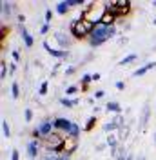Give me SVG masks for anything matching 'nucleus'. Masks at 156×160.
Listing matches in <instances>:
<instances>
[{
  "instance_id": "nucleus-1",
  "label": "nucleus",
  "mask_w": 156,
  "mask_h": 160,
  "mask_svg": "<svg viewBox=\"0 0 156 160\" xmlns=\"http://www.w3.org/2000/svg\"><path fill=\"white\" fill-rule=\"evenodd\" d=\"M95 28H96L95 22L84 18V20H78V22H71L69 31H71V37L75 40H84V38L91 37V33L95 31Z\"/></svg>"
},
{
  "instance_id": "nucleus-2",
  "label": "nucleus",
  "mask_w": 156,
  "mask_h": 160,
  "mask_svg": "<svg viewBox=\"0 0 156 160\" xmlns=\"http://www.w3.org/2000/svg\"><path fill=\"white\" fill-rule=\"evenodd\" d=\"M40 142H42V149H44V151L62 153L64 144H66V135H64V133H60V131H53L49 137H44Z\"/></svg>"
},
{
  "instance_id": "nucleus-3",
  "label": "nucleus",
  "mask_w": 156,
  "mask_h": 160,
  "mask_svg": "<svg viewBox=\"0 0 156 160\" xmlns=\"http://www.w3.org/2000/svg\"><path fill=\"white\" fill-rule=\"evenodd\" d=\"M89 46L91 48H100L102 44H105L109 40L107 37V28L105 26H102V24H96V28H95V31L91 33V37H89Z\"/></svg>"
},
{
  "instance_id": "nucleus-4",
  "label": "nucleus",
  "mask_w": 156,
  "mask_h": 160,
  "mask_svg": "<svg viewBox=\"0 0 156 160\" xmlns=\"http://www.w3.org/2000/svg\"><path fill=\"white\" fill-rule=\"evenodd\" d=\"M105 13H107L105 11V2H95L93 8L85 13V18L91 20V22H95V24H100Z\"/></svg>"
},
{
  "instance_id": "nucleus-5",
  "label": "nucleus",
  "mask_w": 156,
  "mask_h": 160,
  "mask_svg": "<svg viewBox=\"0 0 156 160\" xmlns=\"http://www.w3.org/2000/svg\"><path fill=\"white\" fill-rule=\"evenodd\" d=\"M26 149H27V157L31 160H37L42 155V142L40 140H29L27 146H26Z\"/></svg>"
},
{
  "instance_id": "nucleus-6",
  "label": "nucleus",
  "mask_w": 156,
  "mask_h": 160,
  "mask_svg": "<svg viewBox=\"0 0 156 160\" xmlns=\"http://www.w3.org/2000/svg\"><path fill=\"white\" fill-rule=\"evenodd\" d=\"M37 129H38V133L42 135V138H44V137H49L53 131H56L55 129V118L53 120L51 118H44L38 126H37Z\"/></svg>"
},
{
  "instance_id": "nucleus-7",
  "label": "nucleus",
  "mask_w": 156,
  "mask_h": 160,
  "mask_svg": "<svg viewBox=\"0 0 156 160\" xmlns=\"http://www.w3.org/2000/svg\"><path fill=\"white\" fill-rule=\"evenodd\" d=\"M37 160H71V155H66V153H55V151H44Z\"/></svg>"
},
{
  "instance_id": "nucleus-8",
  "label": "nucleus",
  "mask_w": 156,
  "mask_h": 160,
  "mask_svg": "<svg viewBox=\"0 0 156 160\" xmlns=\"http://www.w3.org/2000/svg\"><path fill=\"white\" fill-rule=\"evenodd\" d=\"M55 40L60 44V49H67V48L73 46V40L75 38H69L67 33H64V31H56L55 33Z\"/></svg>"
},
{
  "instance_id": "nucleus-9",
  "label": "nucleus",
  "mask_w": 156,
  "mask_h": 160,
  "mask_svg": "<svg viewBox=\"0 0 156 160\" xmlns=\"http://www.w3.org/2000/svg\"><path fill=\"white\" fill-rule=\"evenodd\" d=\"M44 49L47 51L51 57H55V58H67V57H69V51L67 49H55V48H51V44H49L47 40L44 42Z\"/></svg>"
},
{
  "instance_id": "nucleus-10",
  "label": "nucleus",
  "mask_w": 156,
  "mask_h": 160,
  "mask_svg": "<svg viewBox=\"0 0 156 160\" xmlns=\"http://www.w3.org/2000/svg\"><path fill=\"white\" fill-rule=\"evenodd\" d=\"M133 11V4L131 0H118V11H116V17H127L129 13Z\"/></svg>"
},
{
  "instance_id": "nucleus-11",
  "label": "nucleus",
  "mask_w": 156,
  "mask_h": 160,
  "mask_svg": "<svg viewBox=\"0 0 156 160\" xmlns=\"http://www.w3.org/2000/svg\"><path fill=\"white\" fill-rule=\"evenodd\" d=\"M76 149H78V138L66 137V144H64V149H62V153H66V155H73Z\"/></svg>"
},
{
  "instance_id": "nucleus-12",
  "label": "nucleus",
  "mask_w": 156,
  "mask_h": 160,
  "mask_svg": "<svg viewBox=\"0 0 156 160\" xmlns=\"http://www.w3.org/2000/svg\"><path fill=\"white\" fill-rule=\"evenodd\" d=\"M18 29H20V35H22V40H24V46H26V48H33V44H35L33 35L26 29V26H24V24H18Z\"/></svg>"
},
{
  "instance_id": "nucleus-13",
  "label": "nucleus",
  "mask_w": 156,
  "mask_h": 160,
  "mask_svg": "<svg viewBox=\"0 0 156 160\" xmlns=\"http://www.w3.org/2000/svg\"><path fill=\"white\" fill-rule=\"evenodd\" d=\"M0 6H2V20H9L11 15H13V8H15V4H13V2H6V0H4Z\"/></svg>"
},
{
  "instance_id": "nucleus-14",
  "label": "nucleus",
  "mask_w": 156,
  "mask_h": 160,
  "mask_svg": "<svg viewBox=\"0 0 156 160\" xmlns=\"http://www.w3.org/2000/svg\"><path fill=\"white\" fill-rule=\"evenodd\" d=\"M149 117H151V109H149V102H145V106H144V109H142V115H140V126H142V129L147 128Z\"/></svg>"
},
{
  "instance_id": "nucleus-15",
  "label": "nucleus",
  "mask_w": 156,
  "mask_h": 160,
  "mask_svg": "<svg viewBox=\"0 0 156 160\" xmlns=\"http://www.w3.org/2000/svg\"><path fill=\"white\" fill-rule=\"evenodd\" d=\"M154 68H156V62H147V64H144L142 68H138L136 71H133V77H144L147 71L154 69Z\"/></svg>"
},
{
  "instance_id": "nucleus-16",
  "label": "nucleus",
  "mask_w": 156,
  "mask_h": 160,
  "mask_svg": "<svg viewBox=\"0 0 156 160\" xmlns=\"http://www.w3.org/2000/svg\"><path fill=\"white\" fill-rule=\"evenodd\" d=\"M105 111H109V113H115V115H122V106L118 104L116 100H109L107 106H105Z\"/></svg>"
},
{
  "instance_id": "nucleus-17",
  "label": "nucleus",
  "mask_w": 156,
  "mask_h": 160,
  "mask_svg": "<svg viewBox=\"0 0 156 160\" xmlns=\"http://www.w3.org/2000/svg\"><path fill=\"white\" fill-rule=\"evenodd\" d=\"M105 144H107V148H111V149H116L118 146H120V138H118V135L109 133L107 138H105Z\"/></svg>"
},
{
  "instance_id": "nucleus-18",
  "label": "nucleus",
  "mask_w": 156,
  "mask_h": 160,
  "mask_svg": "<svg viewBox=\"0 0 156 160\" xmlns=\"http://www.w3.org/2000/svg\"><path fill=\"white\" fill-rule=\"evenodd\" d=\"M60 104L64 106V108H67V109H73V108H76L78 104H80V98H67V97H62L60 98Z\"/></svg>"
},
{
  "instance_id": "nucleus-19",
  "label": "nucleus",
  "mask_w": 156,
  "mask_h": 160,
  "mask_svg": "<svg viewBox=\"0 0 156 160\" xmlns=\"http://www.w3.org/2000/svg\"><path fill=\"white\" fill-rule=\"evenodd\" d=\"M91 82H93V75H89V73L82 75V78H80V91H87Z\"/></svg>"
},
{
  "instance_id": "nucleus-20",
  "label": "nucleus",
  "mask_w": 156,
  "mask_h": 160,
  "mask_svg": "<svg viewBox=\"0 0 156 160\" xmlns=\"http://www.w3.org/2000/svg\"><path fill=\"white\" fill-rule=\"evenodd\" d=\"M105 11L116 17V11H118V0H105Z\"/></svg>"
},
{
  "instance_id": "nucleus-21",
  "label": "nucleus",
  "mask_w": 156,
  "mask_h": 160,
  "mask_svg": "<svg viewBox=\"0 0 156 160\" xmlns=\"http://www.w3.org/2000/svg\"><path fill=\"white\" fill-rule=\"evenodd\" d=\"M69 9H71V8H69L67 0H64V2H58V4H56V13H58V15H67Z\"/></svg>"
},
{
  "instance_id": "nucleus-22",
  "label": "nucleus",
  "mask_w": 156,
  "mask_h": 160,
  "mask_svg": "<svg viewBox=\"0 0 156 160\" xmlns=\"http://www.w3.org/2000/svg\"><path fill=\"white\" fill-rule=\"evenodd\" d=\"M118 129V126H116V122H115V120H107V122H105V124H104V131H105V133H115V131Z\"/></svg>"
},
{
  "instance_id": "nucleus-23",
  "label": "nucleus",
  "mask_w": 156,
  "mask_h": 160,
  "mask_svg": "<svg viewBox=\"0 0 156 160\" xmlns=\"http://www.w3.org/2000/svg\"><path fill=\"white\" fill-rule=\"evenodd\" d=\"M138 58L136 53H133V55H127V57H124V58L118 62V66H127V64H131V62H134V60Z\"/></svg>"
},
{
  "instance_id": "nucleus-24",
  "label": "nucleus",
  "mask_w": 156,
  "mask_h": 160,
  "mask_svg": "<svg viewBox=\"0 0 156 160\" xmlns=\"http://www.w3.org/2000/svg\"><path fill=\"white\" fill-rule=\"evenodd\" d=\"M95 124H96V115H93V117H89L87 122H85V126H84V131H91L95 128Z\"/></svg>"
},
{
  "instance_id": "nucleus-25",
  "label": "nucleus",
  "mask_w": 156,
  "mask_h": 160,
  "mask_svg": "<svg viewBox=\"0 0 156 160\" xmlns=\"http://www.w3.org/2000/svg\"><path fill=\"white\" fill-rule=\"evenodd\" d=\"M11 97H13V98H18V97H20V86H18V82H13V84H11Z\"/></svg>"
},
{
  "instance_id": "nucleus-26",
  "label": "nucleus",
  "mask_w": 156,
  "mask_h": 160,
  "mask_svg": "<svg viewBox=\"0 0 156 160\" xmlns=\"http://www.w3.org/2000/svg\"><path fill=\"white\" fill-rule=\"evenodd\" d=\"M2 133H4V137H6V138H9V137H11V128H9V124H7V120H6V118L2 120Z\"/></svg>"
},
{
  "instance_id": "nucleus-27",
  "label": "nucleus",
  "mask_w": 156,
  "mask_h": 160,
  "mask_svg": "<svg viewBox=\"0 0 156 160\" xmlns=\"http://www.w3.org/2000/svg\"><path fill=\"white\" fill-rule=\"evenodd\" d=\"M6 75H7V64H6V60H2L0 62V78L6 80Z\"/></svg>"
},
{
  "instance_id": "nucleus-28",
  "label": "nucleus",
  "mask_w": 156,
  "mask_h": 160,
  "mask_svg": "<svg viewBox=\"0 0 156 160\" xmlns=\"http://www.w3.org/2000/svg\"><path fill=\"white\" fill-rule=\"evenodd\" d=\"M127 137H129V124H127L125 128H122V129H120V135H118V138H120V142H124Z\"/></svg>"
},
{
  "instance_id": "nucleus-29",
  "label": "nucleus",
  "mask_w": 156,
  "mask_h": 160,
  "mask_svg": "<svg viewBox=\"0 0 156 160\" xmlns=\"http://www.w3.org/2000/svg\"><path fill=\"white\" fill-rule=\"evenodd\" d=\"M47 88H49V84H47V80H44L42 82V86H40V89H38V95H47Z\"/></svg>"
},
{
  "instance_id": "nucleus-30",
  "label": "nucleus",
  "mask_w": 156,
  "mask_h": 160,
  "mask_svg": "<svg viewBox=\"0 0 156 160\" xmlns=\"http://www.w3.org/2000/svg\"><path fill=\"white\" fill-rule=\"evenodd\" d=\"M80 91V88L78 86H69V88H66V97H69V95H75V93H78Z\"/></svg>"
},
{
  "instance_id": "nucleus-31",
  "label": "nucleus",
  "mask_w": 156,
  "mask_h": 160,
  "mask_svg": "<svg viewBox=\"0 0 156 160\" xmlns=\"http://www.w3.org/2000/svg\"><path fill=\"white\" fill-rule=\"evenodd\" d=\"M51 20H53V11H51V9H46V15H44V22H46V24H51Z\"/></svg>"
},
{
  "instance_id": "nucleus-32",
  "label": "nucleus",
  "mask_w": 156,
  "mask_h": 160,
  "mask_svg": "<svg viewBox=\"0 0 156 160\" xmlns=\"http://www.w3.org/2000/svg\"><path fill=\"white\" fill-rule=\"evenodd\" d=\"M107 37H109V40L116 37V26H111V28H107Z\"/></svg>"
},
{
  "instance_id": "nucleus-33",
  "label": "nucleus",
  "mask_w": 156,
  "mask_h": 160,
  "mask_svg": "<svg viewBox=\"0 0 156 160\" xmlns=\"http://www.w3.org/2000/svg\"><path fill=\"white\" fill-rule=\"evenodd\" d=\"M11 57H13V60H15V62H20V60H22L18 49H13V51H11Z\"/></svg>"
},
{
  "instance_id": "nucleus-34",
  "label": "nucleus",
  "mask_w": 156,
  "mask_h": 160,
  "mask_svg": "<svg viewBox=\"0 0 156 160\" xmlns=\"http://www.w3.org/2000/svg\"><path fill=\"white\" fill-rule=\"evenodd\" d=\"M24 118H26V122H31V120H33V111L26 109V111H24Z\"/></svg>"
},
{
  "instance_id": "nucleus-35",
  "label": "nucleus",
  "mask_w": 156,
  "mask_h": 160,
  "mask_svg": "<svg viewBox=\"0 0 156 160\" xmlns=\"http://www.w3.org/2000/svg\"><path fill=\"white\" fill-rule=\"evenodd\" d=\"M47 33H49V24L44 22V24H42V28H40V35H47Z\"/></svg>"
},
{
  "instance_id": "nucleus-36",
  "label": "nucleus",
  "mask_w": 156,
  "mask_h": 160,
  "mask_svg": "<svg viewBox=\"0 0 156 160\" xmlns=\"http://www.w3.org/2000/svg\"><path fill=\"white\" fill-rule=\"evenodd\" d=\"M105 97V91H102V89H98V91H95V98L96 100H100V98H104Z\"/></svg>"
},
{
  "instance_id": "nucleus-37",
  "label": "nucleus",
  "mask_w": 156,
  "mask_h": 160,
  "mask_svg": "<svg viewBox=\"0 0 156 160\" xmlns=\"http://www.w3.org/2000/svg\"><path fill=\"white\" fill-rule=\"evenodd\" d=\"M18 158H20L18 149H11V160H18Z\"/></svg>"
},
{
  "instance_id": "nucleus-38",
  "label": "nucleus",
  "mask_w": 156,
  "mask_h": 160,
  "mask_svg": "<svg viewBox=\"0 0 156 160\" xmlns=\"http://www.w3.org/2000/svg\"><path fill=\"white\" fill-rule=\"evenodd\" d=\"M115 86H116V89H118V91H124V89H125V82H122V80H118Z\"/></svg>"
},
{
  "instance_id": "nucleus-39",
  "label": "nucleus",
  "mask_w": 156,
  "mask_h": 160,
  "mask_svg": "<svg viewBox=\"0 0 156 160\" xmlns=\"http://www.w3.org/2000/svg\"><path fill=\"white\" fill-rule=\"evenodd\" d=\"M75 71H76V66H71V68H67V69H66V75H73V73H75Z\"/></svg>"
},
{
  "instance_id": "nucleus-40",
  "label": "nucleus",
  "mask_w": 156,
  "mask_h": 160,
  "mask_svg": "<svg viewBox=\"0 0 156 160\" xmlns=\"http://www.w3.org/2000/svg\"><path fill=\"white\" fill-rule=\"evenodd\" d=\"M15 71H17V62H11V64H9V73L13 75Z\"/></svg>"
},
{
  "instance_id": "nucleus-41",
  "label": "nucleus",
  "mask_w": 156,
  "mask_h": 160,
  "mask_svg": "<svg viewBox=\"0 0 156 160\" xmlns=\"http://www.w3.org/2000/svg\"><path fill=\"white\" fill-rule=\"evenodd\" d=\"M100 78H102V75H100V73H93V82H98Z\"/></svg>"
},
{
  "instance_id": "nucleus-42",
  "label": "nucleus",
  "mask_w": 156,
  "mask_h": 160,
  "mask_svg": "<svg viewBox=\"0 0 156 160\" xmlns=\"http://www.w3.org/2000/svg\"><path fill=\"white\" fill-rule=\"evenodd\" d=\"M105 148H107V144H98V146H96V149H98V151H104Z\"/></svg>"
},
{
  "instance_id": "nucleus-43",
  "label": "nucleus",
  "mask_w": 156,
  "mask_h": 160,
  "mask_svg": "<svg viewBox=\"0 0 156 160\" xmlns=\"http://www.w3.org/2000/svg\"><path fill=\"white\" fill-rule=\"evenodd\" d=\"M26 22V17L24 15H18V24H24Z\"/></svg>"
},
{
  "instance_id": "nucleus-44",
  "label": "nucleus",
  "mask_w": 156,
  "mask_h": 160,
  "mask_svg": "<svg viewBox=\"0 0 156 160\" xmlns=\"http://www.w3.org/2000/svg\"><path fill=\"white\" fill-rule=\"evenodd\" d=\"M125 42H127V38H125V37H124V38H120V40H118V44H120V46H124Z\"/></svg>"
},
{
  "instance_id": "nucleus-45",
  "label": "nucleus",
  "mask_w": 156,
  "mask_h": 160,
  "mask_svg": "<svg viewBox=\"0 0 156 160\" xmlns=\"http://www.w3.org/2000/svg\"><path fill=\"white\" fill-rule=\"evenodd\" d=\"M102 109H104V108H100V106H95V115H96V113H100Z\"/></svg>"
},
{
  "instance_id": "nucleus-46",
  "label": "nucleus",
  "mask_w": 156,
  "mask_h": 160,
  "mask_svg": "<svg viewBox=\"0 0 156 160\" xmlns=\"http://www.w3.org/2000/svg\"><path fill=\"white\" fill-rule=\"evenodd\" d=\"M125 160H134V157H133V155L129 153V155H127V158H125Z\"/></svg>"
},
{
  "instance_id": "nucleus-47",
  "label": "nucleus",
  "mask_w": 156,
  "mask_h": 160,
  "mask_svg": "<svg viewBox=\"0 0 156 160\" xmlns=\"http://www.w3.org/2000/svg\"><path fill=\"white\" fill-rule=\"evenodd\" d=\"M136 160H147V158L144 157V155H140V157H136Z\"/></svg>"
},
{
  "instance_id": "nucleus-48",
  "label": "nucleus",
  "mask_w": 156,
  "mask_h": 160,
  "mask_svg": "<svg viewBox=\"0 0 156 160\" xmlns=\"http://www.w3.org/2000/svg\"><path fill=\"white\" fill-rule=\"evenodd\" d=\"M151 6H153V8H156V0H153V2H151Z\"/></svg>"
},
{
  "instance_id": "nucleus-49",
  "label": "nucleus",
  "mask_w": 156,
  "mask_h": 160,
  "mask_svg": "<svg viewBox=\"0 0 156 160\" xmlns=\"http://www.w3.org/2000/svg\"><path fill=\"white\" fill-rule=\"evenodd\" d=\"M153 26H156V17H154V18H153Z\"/></svg>"
},
{
  "instance_id": "nucleus-50",
  "label": "nucleus",
  "mask_w": 156,
  "mask_h": 160,
  "mask_svg": "<svg viewBox=\"0 0 156 160\" xmlns=\"http://www.w3.org/2000/svg\"><path fill=\"white\" fill-rule=\"evenodd\" d=\"M154 144H156V133H154Z\"/></svg>"
}]
</instances>
